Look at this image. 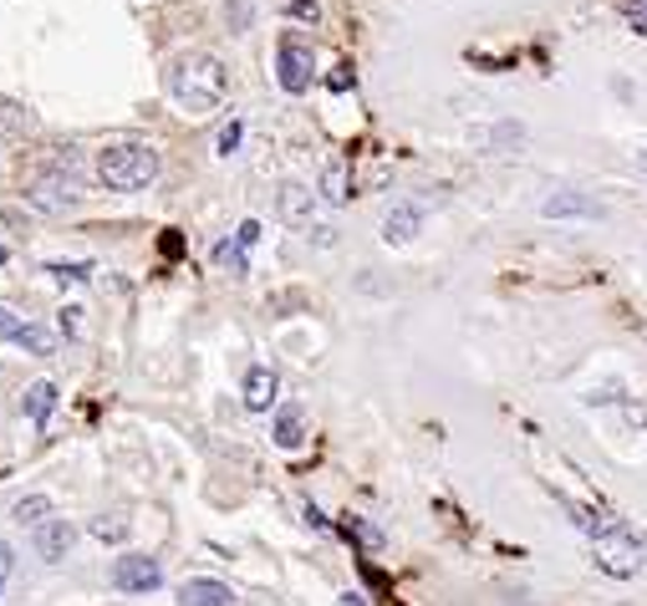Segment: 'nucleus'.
Here are the masks:
<instances>
[{
  "label": "nucleus",
  "mask_w": 647,
  "mask_h": 606,
  "mask_svg": "<svg viewBox=\"0 0 647 606\" xmlns=\"http://www.w3.org/2000/svg\"><path fill=\"white\" fill-rule=\"evenodd\" d=\"M311 77H316V57H311V46L301 36H280L276 46V82L286 92H307Z\"/></svg>",
  "instance_id": "nucleus-4"
},
{
  "label": "nucleus",
  "mask_w": 647,
  "mask_h": 606,
  "mask_svg": "<svg viewBox=\"0 0 647 606\" xmlns=\"http://www.w3.org/2000/svg\"><path fill=\"white\" fill-rule=\"evenodd\" d=\"M57 281H88V266H51Z\"/></svg>",
  "instance_id": "nucleus-24"
},
{
  "label": "nucleus",
  "mask_w": 647,
  "mask_h": 606,
  "mask_svg": "<svg viewBox=\"0 0 647 606\" xmlns=\"http://www.w3.org/2000/svg\"><path fill=\"white\" fill-rule=\"evenodd\" d=\"M307 209H311V194L301 189V184H286V189H280V214H286V220H307Z\"/></svg>",
  "instance_id": "nucleus-15"
},
{
  "label": "nucleus",
  "mask_w": 647,
  "mask_h": 606,
  "mask_svg": "<svg viewBox=\"0 0 647 606\" xmlns=\"http://www.w3.org/2000/svg\"><path fill=\"white\" fill-rule=\"evenodd\" d=\"M178 606H235V592L224 581H184L178 586Z\"/></svg>",
  "instance_id": "nucleus-8"
},
{
  "label": "nucleus",
  "mask_w": 647,
  "mask_h": 606,
  "mask_svg": "<svg viewBox=\"0 0 647 606\" xmlns=\"http://www.w3.org/2000/svg\"><path fill=\"white\" fill-rule=\"evenodd\" d=\"M353 88V67H337V72H332V92H347Z\"/></svg>",
  "instance_id": "nucleus-27"
},
{
  "label": "nucleus",
  "mask_w": 647,
  "mask_h": 606,
  "mask_svg": "<svg viewBox=\"0 0 647 606\" xmlns=\"http://www.w3.org/2000/svg\"><path fill=\"white\" fill-rule=\"evenodd\" d=\"M418 224H424V214H418V209H413V205H397L393 214L383 220V240H388V245H408V240L418 235Z\"/></svg>",
  "instance_id": "nucleus-10"
},
{
  "label": "nucleus",
  "mask_w": 647,
  "mask_h": 606,
  "mask_svg": "<svg viewBox=\"0 0 647 606\" xmlns=\"http://www.w3.org/2000/svg\"><path fill=\"white\" fill-rule=\"evenodd\" d=\"M107 581H113V592L148 596V592H159L163 586V566L153 561V556H118L113 571H107Z\"/></svg>",
  "instance_id": "nucleus-5"
},
{
  "label": "nucleus",
  "mask_w": 647,
  "mask_h": 606,
  "mask_svg": "<svg viewBox=\"0 0 647 606\" xmlns=\"http://www.w3.org/2000/svg\"><path fill=\"white\" fill-rule=\"evenodd\" d=\"M11 546H5V540H0V592H5V581H11Z\"/></svg>",
  "instance_id": "nucleus-25"
},
{
  "label": "nucleus",
  "mask_w": 647,
  "mask_h": 606,
  "mask_svg": "<svg viewBox=\"0 0 647 606\" xmlns=\"http://www.w3.org/2000/svg\"><path fill=\"white\" fill-rule=\"evenodd\" d=\"M342 606H368V602H362L357 592H347V596H342Z\"/></svg>",
  "instance_id": "nucleus-28"
},
{
  "label": "nucleus",
  "mask_w": 647,
  "mask_h": 606,
  "mask_svg": "<svg viewBox=\"0 0 647 606\" xmlns=\"http://www.w3.org/2000/svg\"><path fill=\"white\" fill-rule=\"evenodd\" d=\"M270 403H276V372L251 368L245 372V408H251V413H265Z\"/></svg>",
  "instance_id": "nucleus-9"
},
{
  "label": "nucleus",
  "mask_w": 647,
  "mask_h": 606,
  "mask_svg": "<svg viewBox=\"0 0 647 606\" xmlns=\"http://www.w3.org/2000/svg\"><path fill=\"white\" fill-rule=\"evenodd\" d=\"M11 520H21V525H31V531H36L42 520H51V500H46V494H26V500L11 510Z\"/></svg>",
  "instance_id": "nucleus-14"
},
{
  "label": "nucleus",
  "mask_w": 647,
  "mask_h": 606,
  "mask_svg": "<svg viewBox=\"0 0 647 606\" xmlns=\"http://www.w3.org/2000/svg\"><path fill=\"white\" fill-rule=\"evenodd\" d=\"M21 408H26V418L36 423V429H42L46 418H51V408H57V387H51V383H31Z\"/></svg>",
  "instance_id": "nucleus-11"
},
{
  "label": "nucleus",
  "mask_w": 647,
  "mask_h": 606,
  "mask_svg": "<svg viewBox=\"0 0 647 606\" xmlns=\"http://www.w3.org/2000/svg\"><path fill=\"white\" fill-rule=\"evenodd\" d=\"M235 143H240V123H230L220 133V153H235Z\"/></svg>",
  "instance_id": "nucleus-26"
},
{
  "label": "nucleus",
  "mask_w": 647,
  "mask_h": 606,
  "mask_svg": "<svg viewBox=\"0 0 647 606\" xmlns=\"http://www.w3.org/2000/svg\"><path fill=\"white\" fill-rule=\"evenodd\" d=\"M31 550H36L46 566L67 561V550H72V525H67V520H42V525L31 531Z\"/></svg>",
  "instance_id": "nucleus-7"
},
{
  "label": "nucleus",
  "mask_w": 647,
  "mask_h": 606,
  "mask_svg": "<svg viewBox=\"0 0 647 606\" xmlns=\"http://www.w3.org/2000/svg\"><path fill=\"white\" fill-rule=\"evenodd\" d=\"M617 11L627 15V26H633L637 36H647V0H617Z\"/></svg>",
  "instance_id": "nucleus-19"
},
{
  "label": "nucleus",
  "mask_w": 647,
  "mask_h": 606,
  "mask_svg": "<svg viewBox=\"0 0 647 606\" xmlns=\"http://www.w3.org/2000/svg\"><path fill=\"white\" fill-rule=\"evenodd\" d=\"M230 92V72H224L220 57L209 51H184V57L169 67V97H174L184 113H215Z\"/></svg>",
  "instance_id": "nucleus-1"
},
{
  "label": "nucleus",
  "mask_w": 647,
  "mask_h": 606,
  "mask_svg": "<svg viewBox=\"0 0 647 606\" xmlns=\"http://www.w3.org/2000/svg\"><path fill=\"white\" fill-rule=\"evenodd\" d=\"M301 439H307V413L291 403V408H280V413H276V444L280 448H296Z\"/></svg>",
  "instance_id": "nucleus-12"
},
{
  "label": "nucleus",
  "mask_w": 647,
  "mask_h": 606,
  "mask_svg": "<svg viewBox=\"0 0 647 606\" xmlns=\"http://www.w3.org/2000/svg\"><path fill=\"white\" fill-rule=\"evenodd\" d=\"M26 128H31L26 107H15V103H5V97H0V133H26Z\"/></svg>",
  "instance_id": "nucleus-17"
},
{
  "label": "nucleus",
  "mask_w": 647,
  "mask_h": 606,
  "mask_svg": "<svg viewBox=\"0 0 647 606\" xmlns=\"http://www.w3.org/2000/svg\"><path fill=\"white\" fill-rule=\"evenodd\" d=\"M15 347H26V352H36V357H51V352H57V337H51L46 326H26Z\"/></svg>",
  "instance_id": "nucleus-16"
},
{
  "label": "nucleus",
  "mask_w": 647,
  "mask_h": 606,
  "mask_svg": "<svg viewBox=\"0 0 647 606\" xmlns=\"http://www.w3.org/2000/svg\"><path fill=\"white\" fill-rule=\"evenodd\" d=\"M92 535H97V540H123V535H128V520H123V515L92 520Z\"/></svg>",
  "instance_id": "nucleus-18"
},
{
  "label": "nucleus",
  "mask_w": 647,
  "mask_h": 606,
  "mask_svg": "<svg viewBox=\"0 0 647 606\" xmlns=\"http://www.w3.org/2000/svg\"><path fill=\"white\" fill-rule=\"evenodd\" d=\"M322 199H332V205H347V199H353V189H347V163H326Z\"/></svg>",
  "instance_id": "nucleus-13"
},
{
  "label": "nucleus",
  "mask_w": 647,
  "mask_h": 606,
  "mask_svg": "<svg viewBox=\"0 0 647 606\" xmlns=\"http://www.w3.org/2000/svg\"><path fill=\"white\" fill-rule=\"evenodd\" d=\"M597 214V205H587V199H551V205H545V214Z\"/></svg>",
  "instance_id": "nucleus-21"
},
{
  "label": "nucleus",
  "mask_w": 647,
  "mask_h": 606,
  "mask_svg": "<svg viewBox=\"0 0 647 606\" xmlns=\"http://www.w3.org/2000/svg\"><path fill=\"white\" fill-rule=\"evenodd\" d=\"M643 561H647V540L637 531H627L622 520L597 540V566H602L606 576H637Z\"/></svg>",
  "instance_id": "nucleus-3"
},
{
  "label": "nucleus",
  "mask_w": 647,
  "mask_h": 606,
  "mask_svg": "<svg viewBox=\"0 0 647 606\" xmlns=\"http://www.w3.org/2000/svg\"><path fill=\"white\" fill-rule=\"evenodd\" d=\"M0 260H5V250H0Z\"/></svg>",
  "instance_id": "nucleus-30"
},
{
  "label": "nucleus",
  "mask_w": 647,
  "mask_h": 606,
  "mask_svg": "<svg viewBox=\"0 0 647 606\" xmlns=\"http://www.w3.org/2000/svg\"><path fill=\"white\" fill-rule=\"evenodd\" d=\"M97 178L118 194L148 189L159 178V149L143 143V138H113V143L97 149Z\"/></svg>",
  "instance_id": "nucleus-2"
},
{
  "label": "nucleus",
  "mask_w": 647,
  "mask_h": 606,
  "mask_svg": "<svg viewBox=\"0 0 647 606\" xmlns=\"http://www.w3.org/2000/svg\"><path fill=\"white\" fill-rule=\"evenodd\" d=\"M21 331H26V322H15L11 311L0 306V341H21Z\"/></svg>",
  "instance_id": "nucleus-22"
},
{
  "label": "nucleus",
  "mask_w": 647,
  "mask_h": 606,
  "mask_svg": "<svg viewBox=\"0 0 647 606\" xmlns=\"http://www.w3.org/2000/svg\"><path fill=\"white\" fill-rule=\"evenodd\" d=\"M291 15H296V21H316L322 5H316V0H291Z\"/></svg>",
  "instance_id": "nucleus-23"
},
{
  "label": "nucleus",
  "mask_w": 647,
  "mask_h": 606,
  "mask_svg": "<svg viewBox=\"0 0 647 606\" xmlns=\"http://www.w3.org/2000/svg\"><path fill=\"white\" fill-rule=\"evenodd\" d=\"M77 199V174H72V163L67 168H57L51 178H31V205H42V209H67Z\"/></svg>",
  "instance_id": "nucleus-6"
},
{
  "label": "nucleus",
  "mask_w": 647,
  "mask_h": 606,
  "mask_svg": "<svg viewBox=\"0 0 647 606\" xmlns=\"http://www.w3.org/2000/svg\"><path fill=\"white\" fill-rule=\"evenodd\" d=\"M637 163H643V174H647V153H643V159H637Z\"/></svg>",
  "instance_id": "nucleus-29"
},
{
  "label": "nucleus",
  "mask_w": 647,
  "mask_h": 606,
  "mask_svg": "<svg viewBox=\"0 0 647 606\" xmlns=\"http://www.w3.org/2000/svg\"><path fill=\"white\" fill-rule=\"evenodd\" d=\"M342 531H347V535H357V540H362L368 550H378V546H383V535L372 531L368 520H353V515H347V525H342Z\"/></svg>",
  "instance_id": "nucleus-20"
}]
</instances>
